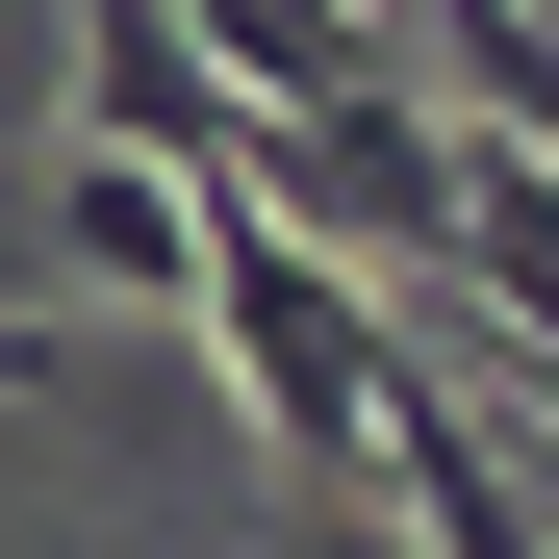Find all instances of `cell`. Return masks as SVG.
Here are the masks:
<instances>
[{"label": "cell", "instance_id": "7a4b0ae2", "mask_svg": "<svg viewBox=\"0 0 559 559\" xmlns=\"http://www.w3.org/2000/svg\"><path fill=\"white\" fill-rule=\"evenodd\" d=\"M26 229L76 254V306H204V178H153V153H26Z\"/></svg>", "mask_w": 559, "mask_h": 559}, {"label": "cell", "instance_id": "6da1fadb", "mask_svg": "<svg viewBox=\"0 0 559 559\" xmlns=\"http://www.w3.org/2000/svg\"><path fill=\"white\" fill-rule=\"evenodd\" d=\"M204 331H229L280 484H382V382H407V331L356 306V254H306L280 204H204Z\"/></svg>", "mask_w": 559, "mask_h": 559}, {"label": "cell", "instance_id": "277c9868", "mask_svg": "<svg viewBox=\"0 0 559 559\" xmlns=\"http://www.w3.org/2000/svg\"><path fill=\"white\" fill-rule=\"evenodd\" d=\"M178 26H204V76H229V103L254 128H331V103H382V0H178Z\"/></svg>", "mask_w": 559, "mask_h": 559}, {"label": "cell", "instance_id": "3957f363", "mask_svg": "<svg viewBox=\"0 0 559 559\" xmlns=\"http://www.w3.org/2000/svg\"><path fill=\"white\" fill-rule=\"evenodd\" d=\"M457 306H484L509 356H559V153L457 103Z\"/></svg>", "mask_w": 559, "mask_h": 559}, {"label": "cell", "instance_id": "5b68a950", "mask_svg": "<svg viewBox=\"0 0 559 559\" xmlns=\"http://www.w3.org/2000/svg\"><path fill=\"white\" fill-rule=\"evenodd\" d=\"M26 382H76V306H0V407H26Z\"/></svg>", "mask_w": 559, "mask_h": 559}, {"label": "cell", "instance_id": "8992f818", "mask_svg": "<svg viewBox=\"0 0 559 559\" xmlns=\"http://www.w3.org/2000/svg\"><path fill=\"white\" fill-rule=\"evenodd\" d=\"M534 26H559V0H534Z\"/></svg>", "mask_w": 559, "mask_h": 559}]
</instances>
